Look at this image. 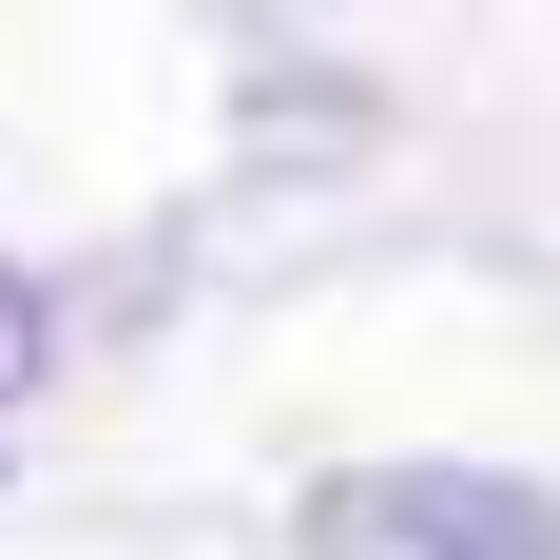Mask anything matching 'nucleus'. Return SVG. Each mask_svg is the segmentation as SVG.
Instances as JSON below:
<instances>
[{
  "instance_id": "nucleus-1",
  "label": "nucleus",
  "mask_w": 560,
  "mask_h": 560,
  "mask_svg": "<svg viewBox=\"0 0 560 560\" xmlns=\"http://www.w3.org/2000/svg\"><path fill=\"white\" fill-rule=\"evenodd\" d=\"M329 541L348 560H560V483H522V464H348Z\"/></svg>"
},
{
  "instance_id": "nucleus-2",
  "label": "nucleus",
  "mask_w": 560,
  "mask_h": 560,
  "mask_svg": "<svg viewBox=\"0 0 560 560\" xmlns=\"http://www.w3.org/2000/svg\"><path fill=\"white\" fill-rule=\"evenodd\" d=\"M39 368H58V310H39V271H0V406L39 387Z\"/></svg>"
}]
</instances>
